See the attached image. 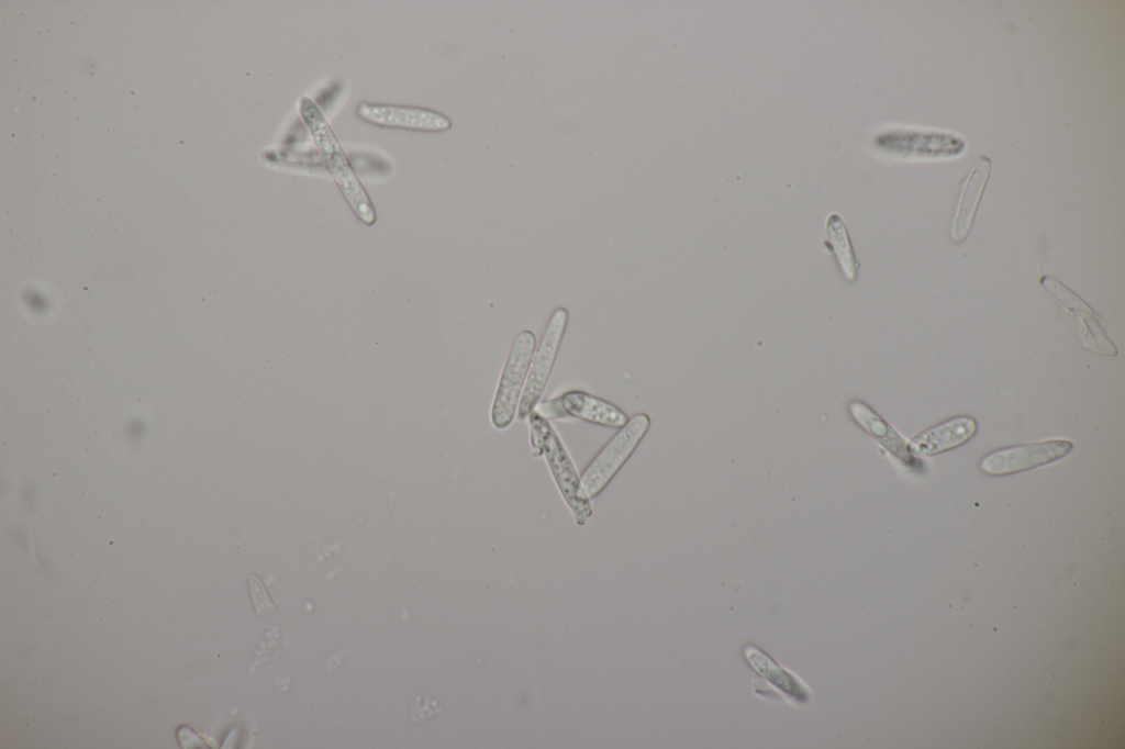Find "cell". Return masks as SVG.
Here are the masks:
<instances>
[{
  "label": "cell",
  "mask_w": 1125,
  "mask_h": 749,
  "mask_svg": "<svg viewBox=\"0 0 1125 749\" xmlns=\"http://www.w3.org/2000/svg\"><path fill=\"white\" fill-rule=\"evenodd\" d=\"M991 163L988 157L980 156L966 175L958 197L953 224L951 239L961 243L968 236L980 200L990 176Z\"/></svg>",
  "instance_id": "cell-11"
},
{
  "label": "cell",
  "mask_w": 1125,
  "mask_h": 749,
  "mask_svg": "<svg viewBox=\"0 0 1125 749\" xmlns=\"http://www.w3.org/2000/svg\"><path fill=\"white\" fill-rule=\"evenodd\" d=\"M650 426L646 413H637L602 447L582 471L580 479L590 499L597 498L619 473Z\"/></svg>",
  "instance_id": "cell-3"
},
{
  "label": "cell",
  "mask_w": 1125,
  "mask_h": 749,
  "mask_svg": "<svg viewBox=\"0 0 1125 749\" xmlns=\"http://www.w3.org/2000/svg\"><path fill=\"white\" fill-rule=\"evenodd\" d=\"M1073 444L1067 439L1010 446L987 454L979 463L989 476H1006L1051 463L1068 455Z\"/></svg>",
  "instance_id": "cell-6"
},
{
  "label": "cell",
  "mask_w": 1125,
  "mask_h": 749,
  "mask_svg": "<svg viewBox=\"0 0 1125 749\" xmlns=\"http://www.w3.org/2000/svg\"><path fill=\"white\" fill-rule=\"evenodd\" d=\"M569 314L567 309L557 308L550 314L538 348L533 355L527 379L521 395L516 416L524 421L536 409L548 383Z\"/></svg>",
  "instance_id": "cell-5"
},
{
  "label": "cell",
  "mask_w": 1125,
  "mask_h": 749,
  "mask_svg": "<svg viewBox=\"0 0 1125 749\" xmlns=\"http://www.w3.org/2000/svg\"><path fill=\"white\" fill-rule=\"evenodd\" d=\"M977 431L978 423L973 417L955 416L915 435L907 449L914 457L935 456L966 444Z\"/></svg>",
  "instance_id": "cell-10"
},
{
  "label": "cell",
  "mask_w": 1125,
  "mask_h": 749,
  "mask_svg": "<svg viewBox=\"0 0 1125 749\" xmlns=\"http://www.w3.org/2000/svg\"><path fill=\"white\" fill-rule=\"evenodd\" d=\"M1039 283L1057 304L1076 317L1080 342L1087 349L1104 356L1117 354L1099 315L1083 299L1055 277L1042 276Z\"/></svg>",
  "instance_id": "cell-8"
},
{
  "label": "cell",
  "mask_w": 1125,
  "mask_h": 749,
  "mask_svg": "<svg viewBox=\"0 0 1125 749\" xmlns=\"http://www.w3.org/2000/svg\"><path fill=\"white\" fill-rule=\"evenodd\" d=\"M300 115L316 144L321 157L350 208L367 224L376 221V213L365 189L354 172L350 163L335 133L316 104L309 98L300 100Z\"/></svg>",
  "instance_id": "cell-2"
},
{
  "label": "cell",
  "mask_w": 1125,
  "mask_h": 749,
  "mask_svg": "<svg viewBox=\"0 0 1125 749\" xmlns=\"http://www.w3.org/2000/svg\"><path fill=\"white\" fill-rule=\"evenodd\" d=\"M854 414L858 422L877 439L879 440L890 452L902 460L905 463H912L913 459L907 449V445L902 437L891 428L880 416H878L867 405L857 403L854 404Z\"/></svg>",
  "instance_id": "cell-12"
},
{
  "label": "cell",
  "mask_w": 1125,
  "mask_h": 749,
  "mask_svg": "<svg viewBox=\"0 0 1125 749\" xmlns=\"http://www.w3.org/2000/svg\"><path fill=\"white\" fill-rule=\"evenodd\" d=\"M537 412L546 418L571 417L610 428H621L628 421L627 414L615 404L580 390L543 401Z\"/></svg>",
  "instance_id": "cell-7"
},
{
  "label": "cell",
  "mask_w": 1125,
  "mask_h": 749,
  "mask_svg": "<svg viewBox=\"0 0 1125 749\" xmlns=\"http://www.w3.org/2000/svg\"><path fill=\"white\" fill-rule=\"evenodd\" d=\"M535 347V335L527 329L521 332L513 340L502 368L490 412L491 423L495 429H506L516 416Z\"/></svg>",
  "instance_id": "cell-4"
},
{
  "label": "cell",
  "mask_w": 1125,
  "mask_h": 749,
  "mask_svg": "<svg viewBox=\"0 0 1125 749\" xmlns=\"http://www.w3.org/2000/svg\"><path fill=\"white\" fill-rule=\"evenodd\" d=\"M530 443L534 457L543 456L555 484L571 511L577 525L582 526L592 514L590 498L580 476L555 427L537 411L528 415Z\"/></svg>",
  "instance_id": "cell-1"
},
{
  "label": "cell",
  "mask_w": 1125,
  "mask_h": 749,
  "mask_svg": "<svg viewBox=\"0 0 1125 749\" xmlns=\"http://www.w3.org/2000/svg\"><path fill=\"white\" fill-rule=\"evenodd\" d=\"M356 114L370 124L383 127L443 132L452 126V121L446 115L417 107L361 101L356 108Z\"/></svg>",
  "instance_id": "cell-9"
},
{
  "label": "cell",
  "mask_w": 1125,
  "mask_h": 749,
  "mask_svg": "<svg viewBox=\"0 0 1125 749\" xmlns=\"http://www.w3.org/2000/svg\"><path fill=\"white\" fill-rule=\"evenodd\" d=\"M249 584H250V590H252L253 596L254 597L255 596L258 597V600H255V604L257 605L258 613L269 612L270 610H272V611L276 610L275 605L269 600L268 594L265 591V588L263 586L260 580L257 577H255V575L249 577Z\"/></svg>",
  "instance_id": "cell-13"
}]
</instances>
